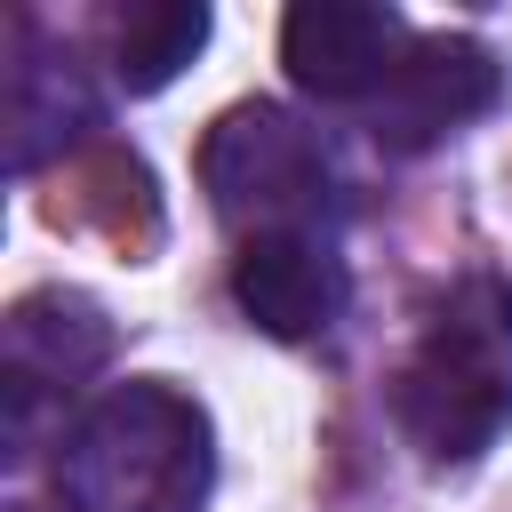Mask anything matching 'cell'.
I'll list each match as a JSON object with an SVG mask.
<instances>
[{"label": "cell", "mask_w": 512, "mask_h": 512, "mask_svg": "<svg viewBox=\"0 0 512 512\" xmlns=\"http://www.w3.org/2000/svg\"><path fill=\"white\" fill-rule=\"evenodd\" d=\"M208 480H216L208 408L160 376L104 392L56 456V488L72 512H192Z\"/></svg>", "instance_id": "cell-1"}, {"label": "cell", "mask_w": 512, "mask_h": 512, "mask_svg": "<svg viewBox=\"0 0 512 512\" xmlns=\"http://www.w3.org/2000/svg\"><path fill=\"white\" fill-rule=\"evenodd\" d=\"M392 424L424 464H472L512 424V288L464 280L392 376Z\"/></svg>", "instance_id": "cell-2"}, {"label": "cell", "mask_w": 512, "mask_h": 512, "mask_svg": "<svg viewBox=\"0 0 512 512\" xmlns=\"http://www.w3.org/2000/svg\"><path fill=\"white\" fill-rule=\"evenodd\" d=\"M200 184L216 200V216L256 224V232H296V216L328 208L336 168L320 152V136L280 112V104H232L208 144H200Z\"/></svg>", "instance_id": "cell-3"}, {"label": "cell", "mask_w": 512, "mask_h": 512, "mask_svg": "<svg viewBox=\"0 0 512 512\" xmlns=\"http://www.w3.org/2000/svg\"><path fill=\"white\" fill-rule=\"evenodd\" d=\"M408 56V24L376 0H296L280 16V64L320 104H376Z\"/></svg>", "instance_id": "cell-4"}, {"label": "cell", "mask_w": 512, "mask_h": 512, "mask_svg": "<svg viewBox=\"0 0 512 512\" xmlns=\"http://www.w3.org/2000/svg\"><path fill=\"white\" fill-rule=\"evenodd\" d=\"M496 96H504V64L480 40H408V56L384 80V96L368 104V120L384 144L424 152V144L456 136L464 120L496 112Z\"/></svg>", "instance_id": "cell-5"}, {"label": "cell", "mask_w": 512, "mask_h": 512, "mask_svg": "<svg viewBox=\"0 0 512 512\" xmlns=\"http://www.w3.org/2000/svg\"><path fill=\"white\" fill-rule=\"evenodd\" d=\"M232 296L264 336H320L344 312V264L312 232H256L232 264Z\"/></svg>", "instance_id": "cell-6"}, {"label": "cell", "mask_w": 512, "mask_h": 512, "mask_svg": "<svg viewBox=\"0 0 512 512\" xmlns=\"http://www.w3.org/2000/svg\"><path fill=\"white\" fill-rule=\"evenodd\" d=\"M104 352H112V328L80 288H40L8 312V376L16 384H72Z\"/></svg>", "instance_id": "cell-7"}, {"label": "cell", "mask_w": 512, "mask_h": 512, "mask_svg": "<svg viewBox=\"0 0 512 512\" xmlns=\"http://www.w3.org/2000/svg\"><path fill=\"white\" fill-rule=\"evenodd\" d=\"M200 48H208V8L200 0H136L112 24V72H120L128 96L168 88Z\"/></svg>", "instance_id": "cell-8"}, {"label": "cell", "mask_w": 512, "mask_h": 512, "mask_svg": "<svg viewBox=\"0 0 512 512\" xmlns=\"http://www.w3.org/2000/svg\"><path fill=\"white\" fill-rule=\"evenodd\" d=\"M88 120H96V104H88L72 64H8V152H16V168H40Z\"/></svg>", "instance_id": "cell-9"}]
</instances>
